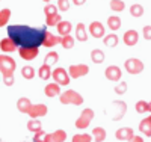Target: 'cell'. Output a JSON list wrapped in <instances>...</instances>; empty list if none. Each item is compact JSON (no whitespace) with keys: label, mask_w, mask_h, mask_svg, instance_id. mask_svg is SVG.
I'll use <instances>...</instances> for the list:
<instances>
[{"label":"cell","mask_w":151,"mask_h":142,"mask_svg":"<svg viewBox=\"0 0 151 142\" xmlns=\"http://www.w3.org/2000/svg\"><path fill=\"white\" fill-rule=\"evenodd\" d=\"M110 9L115 12H122L125 9V3L122 0H110Z\"/></svg>","instance_id":"obj_33"},{"label":"cell","mask_w":151,"mask_h":142,"mask_svg":"<svg viewBox=\"0 0 151 142\" xmlns=\"http://www.w3.org/2000/svg\"><path fill=\"white\" fill-rule=\"evenodd\" d=\"M68 76L71 79H79L82 76H86L89 73V67L86 63H77V65H70V70H68Z\"/></svg>","instance_id":"obj_7"},{"label":"cell","mask_w":151,"mask_h":142,"mask_svg":"<svg viewBox=\"0 0 151 142\" xmlns=\"http://www.w3.org/2000/svg\"><path fill=\"white\" fill-rule=\"evenodd\" d=\"M144 12H145V11H144V6L139 5V3H134V5L130 6V15H133V17H136V18L142 17Z\"/></svg>","instance_id":"obj_28"},{"label":"cell","mask_w":151,"mask_h":142,"mask_svg":"<svg viewBox=\"0 0 151 142\" xmlns=\"http://www.w3.org/2000/svg\"><path fill=\"white\" fill-rule=\"evenodd\" d=\"M44 14H45V17H50V15H53V14H58V6H55V5H52V3L45 5Z\"/></svg>","instance_id":"obj_39"},{"label":"cell","mask_w":151,"mask_h":142,"mask_svg":"<svg viewBox=\"0 0 151 142\" xmlns=\"http://www.w3.org/2000/svg\"><path fill=\"white\" fill-rule=\"evenodd\" d=\"M118 95H122V94H125L127 92V82H119L116 86H115V89H113Z\"/></svg>","instance_id":"obj_38"},{"label":"cell","mask_w":151,"mask_h":142,"mask_svg":"<svg viewBox=\"0 0 151 142\" xmlns=\"http://www.w3.org/2000/svg\"><path fill=\"white\" fill-rule=\"evenodd\" d=\"M11 18V9H2L0 11V27H3V26H6V23L9 21Z\"/></svg>","instance_id":"obj_32"},{"label":"cell","mask_w":151,"mask_h":142,"mask_svg":"<svg viewBox=\"0 0 151 142\" xmlns=\"http://www.w3.org/2000/svg\"><path fill=\"white\" fill-rule=\"evenodd\" d=\"M124 67L129 74H139L144 71V62L136 58H130L124 62Z\"/></svg>","instance_id":"obj_5"},{"label":"cell","mask_w":151,"mask_h":142,"mask_svg":"<svg viewBox=\"0 0 151 142\" xmlns=\"http://www.w3.org/2000/svg\"><path fill=\"white\" fill-rule=\"evenodd\" d=\"M91 136L94 138L95 142H103V141H106L107 133H106V130H104L103 127H94V130H92V135H91Z\"/></svg>","instance_id":"obj_22"},{"label":"cell","mask_w":151,"mask_h":142,"mask_svg":"<svg viewBox=\"0 0 151 142\" xmlns=\"http://www.w3.org/2000/svg\"><path fill=\"white\" fill-rule=\"evenodd\" d=\"M38 53H40L38 47H20L18 48V55L24 61H33L38 56Z\"/></svg>","instance_id":"obj_8"},{"label":"cell","mask_w":151,"mask_h":142,"mask_svg":"<svg viewBox=\"0 0 151 142\" xmlns=\"http://www.w3.org/2000/svg\"><path fill=\"white\" fill-rule=\"evenodd\" d=\"M124 44L125 45H129V47H133V45H136L137 44V41H139V33H137L136 30H133V29H130V30H127L124 33Z\"/></svg>","instance_id":"obj_12"},{"label":"cell","mask_w":151,"mask_h":142,"mask_svg":"<svg viewBox=\"0 0 151 142\" xmlns=\"http://www.w3.org/2000/svg\"><path fill=\"white\" fill-rule=\"evenodd\" d=\"M58 9L62 12H67L70 9V0H58Z\"/></svg>","instance_id":"obj_41"},{"label":"cell","mask_w":151,"mask_h":142,"mask_svg":"<svg viewBox=\"0 0 151 142\" xmlns=\"http://www.w3.org/2000/svg\"><path fill=\"white\" fill-rule=\"evenodd\" d=\"M76 38L82 43H86L88 41V33H86V26L83 23H79L76 26Z\"/></svg>","instance_id":"obj_18"},{"label":"cell","mask_w":151,"mask_h":142,"mask_svg":"<svg viewBox=\"0 0 151 142\" xmlns=\"http://www.w3.org/2000/svg\"><path fill=\"white\" fill-rule=\"evenodd\" d=\"M73 3H74L76 6H82V5L86 3V0H73Z\"/></svg>","instance_id":"obj_44"},{"label":"cell","mask_w":151,"mask_h":142,"mask_svg":"<svg viewBox=\"0 0 151 142\" xmlns=\"http://www.w3.org/2000/svg\"><path fill=\"white\" fill-rule=\"evenodd\" d=\"M133 136H134V133H133L132 127H121V128H118L116 133H115V138L118 141H130Z\"/></svg>","instance_id":"obj_13"},{"label":"cell","mask_w":151,"mask_h":142,"mask_svg":"<svg viewBox=\"0 0 151 142\" xmlns=\"http://www.w3.org/2000/svg\"><path fill=\"white\" fill-rule=\"evenodd\" d=\"M121 24H122V21L118 15H110L107 18V26H109L110 30H118L121 27Z\"/></svg>","instance_id":"obj_24"},{"label":"cell","mask_w":151,"mask_h":142,"mask_svg":"<svg viewBox=\"0 0 151 142\" xmlns=\"http://www.w3.org/2000/svg\"><path fill=\"white\" fill-rule=\"evenodd\" d=\"M142 36H144V40H147V41L151 40V26H145V27L142 29Z\"/></svg>","instance_id":"obj_42"},{"label":"cell","mask_w":151,"mask_h":142,"mask_svg":"<svg viewBox=\"0 0 151 142\" xmlns=\"http://www.w3.org/2000/svg\"><path fill=\"white\" fill-rule=\"evenodd\" d=\"M91 61L94 63H101L104 61V53H103V50H100V48H94L91 51Z\"/></svg>","instance_id":"obj_27"},{"label":"cell","mask_w":151,"mask_h":142,"mask_svg":"<svg viewBox=\"0 0 151 142\" xmlns=\"http://www.w3.org/2000/svg\"><path fill=\"white\" fill-rule=\"evenodd\" d=\"M104 76H106V79L110 80V82H118V80H121L122 71H121V68L118 65H109L104 70Z\"/></svg>","instance_id":"obj_9"},{"label":"cell","mask_w":151,"mask_h":142,"mask_svg":"<svg viewBox=\"0 0 151 142\" xmlns=\"http://www.w3.org/2000/svg\"><path fill=\"white\" fill-rule=\"evenodd\" d=\"M129 142H144V139H142V136H136V135H134Z\"/></svg>","instance_id":"obj_43"},{"label":"cell","mask_w":151,"mask_h":142,"mask_svg":"<svg viewBox=\"0 0 151 142\" xmlns=\"http://www.w3.org/2000/svg\"><path fill=\"white\" fill-rule=\"evenodd\" d=\"M48 109L45 105H32L27 115L32 118V120H36V118H40V117H44V115H47Z\"/></svg>","instance_id":"obj_11"},{"label":"cell","mask_w":151,"mask_h":142,"mask_svg":"<svg viewBox=\"0 0 151 142\" xmlns=\"http://www.w3.org/2000/svg\"><path fill=\"white\" fill-rule=\"evenodd\" d=\"M59 61V55H58V51H48V53L45 55V59H44V63L48 67H52L55 65V63Z\"/></svg>","instance_id":"obj_26"},{"label":"cell","mask_w":151,"mask_h":142,"mask_svg":"<svg viewBox=\"0 0 151 142\" xmlns=\"http://www.w3.org/2000/svg\"><path fill=\"white\" fill-rule=\"evenodd\" d=\"M59 100L62 105H74V106H82L83 105V97L79 94L73 91V89H68V91L62 92L59 95Z\"/></svg>","instance_id":"obj_3"},{"label":"cell","mask_w":151,"mask_h":142,"mask_svg":"<svg viewBox=\"0 0 151 142\" xmlns=\"http://www.w3.org/2000/svg\"><path fill=\"white\" fill-rule=\"evenodd\" d=\"M67 139V133L64 130H56L53 133H47L45 142H64Z\"/></svg>","instance_id":"obj_17"},{"label":"cell","mask_w":151,"mask_h":142,"mask_svg":"<svg viewBox=\"0 0 151 142\" xmlns=\"http://www.w3.org/2000/svg\"><path fill=\"white\" fill-rule=\"evenodd\" d=\"M60 21H62V17H60V14H53V15L47 17V20H45V24H47V26H58V23H60Z\"/></svg>","instance_id":"obj_36"},{"label":"cell","mask_w":151,"mask_h":142,"mask_svg":"<svg viewBox=\"0 0 151 142\" xmlns=\"http://www.w3.org/2000/svg\"><path fill=\"white\" fill-rule=\"evenodd\" d=\"M103 43H104L106 47H116L118 43H119L118 35H115V33H109V35H106V36L103 38Z\"/></svg>","instance_id":"obj_25"},{"label":"cell","mask_w":151,"mask_h":142,"mask_svg":"<svg viewBox=\"0 0 151 142\" xmlns=\"http://www.w3.org/2000/svg\"><path fill=\"white\" fill-rule=\"evenodd\" d=\"M112 106L115 107V110H116V113H113V115H112V120H113V121H119V120H122V117L125 115V110H127V105H125V101H121V100H118V101H112Z\"/></svg>","instance_id":"obj_10"},{"label":"cell","mask_w":151,"mask_h":142,"mask_svg":"<svg viewBox=\"0 0 151 142\" xmlns=\"http://www.w3.org/2000/svg\"><path fill=\"white\" fill-rule=\"evenodd\" d=\"M73 142H92V136L88 133H80V135H74Z\"/></svg>","instance_id":"obj_35"},{"label":"cell","mask_w":151,"mask_h":142,"mask_svg":"<svg viewBox=\"0 0 151 142\" xmlns=\"http://www.w3.org/2000/svg\"><path fill=\"white\" fill-rule=\"evenodd\" d=\"M58 43H60V36H56V35L50 33V32L47 30V32L44 33L42 44H41V45H44V47H53V45H56Z\"/></svg>","instance_id":"obj_16"},{"label":"cell","mask_w":151,"mask_h":142,"mask_svg":"<svg viewBox=\"0 0 151 142\" xmlns=\"http://www.w3.org/2000/svg\"><path fill=\"white\" fill-rule=\"evenodd\" d=\"M0 48H2L3 53H12V51L17 50V44L12 41L9 36H6V38H3V40L0 41Z\"/></svg>","instance_id":"obj_15"},{"label":"cell","mask_w":151,"mask_h":142,"mask_svg":"<svg viewBox=\"0 0 151 142\" xmlns=\"http://www.w3.org/2000/svg\"><path fill=\"white\" fill-rule=\"evenodd\" d=\"M44 94L47 97H56V95H60V86L58 83H48L44 89Z\"/></svg>","instance_id":"obj_19"},{"label":"cell","mask_w":151,"mask_h":142,"mask_svg":"<svg viewBox=\"0 0 151 142\" xmlns=\"http://www.w3.org/2000/svg\"><path fill=\"white\" fill-rule=\"evenodd\" d=\"M60 44L64 48H73L74 47V38L71 35H65V36H60Z\"/></svg>","instance_id":"obj_30"},{"label":"cell","mask_w":151,"mask_h":142,"mask_svg":"<svg viewBox=\"0 0 151 142\" xmlns=\"http://www.w3.org/2000/svg\"><path fill=\"white\" fill-rule=\"evenodd\" d=\"M45 32V27H30L24 24H14L8 27V35L17 47H40Z\"/></svg>","instance_id":"obj_1"},{"label":"cell","mask_w":151,"mask_h":142,"mask_svg":"<svg viewBox=\"0 0 151 142\" xmlns=\"http://www.w3.org/2000/svg\"><path fill=\"white\" fill-rule=\"evenodd\" d=\"M44 2H47V3H48V2H50V0H44Z\"/></svg>","instance_id":"obj_46"},{"label":"cell","mask_w":151,"mask_h":142,"mask_svg":"<svg viewBox=\"0 0 151 142\" xmlns=\"http://www.w3.org/2000/svg\"><path fill=\"white\" fill-rule=\"evenodd\" d=\"M139 132H142L144 136H151V115L141 121V124H139Z\"/></svg>","instance_id":"obj_20"},{"label":"cell","mask_w":151,"mask_h":142,"mask_svg":"<svg viewBox=\"0 0 151 142\" xmlns=\"http://www.w3.org/2000/svg\"><path fill=\"white\" fill-rule=\"evenodd\" d=\"M148 112H151V101L148 103Z\"/></svg>","instance_id":"obj_45"},{"label":"cell","mask_w":151,"mask_h":142,"mask_svg":"<svg viewBox=\"0 0 151 142\" xmlns=\"http://www.w3.org/2000/svg\"><path fill=\"white\" fill-rule=\"evenodd\" d=\"M21 76H23L26 80L33 79V77H35V70H33V67H30V65L23 67V68H21Z\"/></svg>","instance_id":"obj_31"},{"label":"cell","mask_w":151,"mask_h":142,"mask_svg":"<svg viewBox=\"0 0 151 142\" xmlns=\"http://www.w3.org/2000/svg\"><path fill=\"white\" fill-rule=\"evenodd\" d=\"M89 33L94 38H103L104 36V26L100 21H92L89 24Z\"/></svg>","instance_id":"obj_14"},{"label":"cell","mask_w":151,"mask_h":142,"mask_svg":"<svg viewBox=\"0 0 151 142\" xmlns=\"http://www.w3.org/2000/svg\"><path fill=\"white\" fill-rule=\"evenodd\" d=\"M45 139H47V133L42 132V130L36 132V133L33 135V142H45Z\"/></svg>","instance_id":"obj_40"},{"label":"cell","mask_w":151,"mask_h":142,"mask_svg":"<svg viewBox=\"0 0 151 142\" xmlns=\"http://www.w3.org/2000/svg\"><path fill=\"white\" fill-rule=\"evenodd\" d=\"M136 112H137V113H145V112H148V103L144 101V100H139V101L136 103Z\"/></svg>","instance_id":"obj_37"},{"label":"cell","mask_w":151,"mask_h":142,"mask_svg":"<svg viewBox=\"0 0 151 142\" xmlns=\"http://www.w3.org/2000/svg\"><path fill=\"white\" fill-rule=\"evenodd\" d=\"M71 29H73V24L70 21H64L62 20L60 23H58V32L59 35L65 36V35H70L71 33Z\"/></svg>","instance_id":"obj_23"},{"label":"cell","mask_w":151,"mask_h":142,"mask_svg":"<svg viewBox=\"0 0 151 142\" xmlns=\"http://www.w3.org/2000/svg\"><path fill=\"white\" fill-rule=\"evenodd\" d=\"M17 68L15 61L9 55H0V71L3 74V83L6 86L14 85V71Z\"/></svg>","instance_id":"obj_2"},{"label":"cell","mask_w":151,"mask_h":142,"mask_svg":"<svg viewBox=\"0 0 151 142\" xmlns=\"http://www.w3.org/2000/svg\"><path fill=\"white\" fill-rule=\"evenodd\" d=\"M38 76H40L42 80H48L50 77H52V73H50V67L45 65V63H42L41 68L38 70Z\"/></svg>","instance_id":"obj_29"},{"label":"cell","mask_w":151,"mask_h":142,"mask_svg":"<svg viewBox=\"0 0 151 142\" xmlns=\"http://www.w3.org/2000/svg\"><path fill=\"white\" fill-rule=\"evenodd\" d=\"M30 106H32V103H30V100L26 98V97H21V98H18V101H17V109H18L21 113H27L29 109H30Z\"/></svg>","instance_id":"obj_21"},{"label":"cell","mask_w":151,"mask_h":142,"mask_svg":"<svg viewBox=\"0 0 151 142\" xmlns=\"http://www.w3.org/2000/svg\"><path fill=\"white\" fill-rule=\"evenodd\" d=\"M41 127H42V124H41V121L40 120H30L29 123H27V130L29 132H40L41 130Z\"/></svg>","instance_id":"obj_34"},{"label":"cell","mask_w":151,"mask_h":142,"mask_svg":"<svg viewBox=\"0 0 151 142\" xmlns=\"http://www.w3.org/2000/svg\"><path fill=\"white\" fill-rule=\"evenodd\" d=\"M92 120H94V110L92 109H83L80 117L77 118V121H76V127H77L79 130H83V128H86L91 124Z\"/></svg>","instance_id":"obj_4"},{"label":"cell","mask_w":151,"mask_h":142,"mask_svg":"<svg viewBox=\"0 0 151 142\" xmlns=\"http://www.w3.org/2000/svg\"><path fill=\"white\" fill-rule=\"evenodd\" d=\"M52 77H53L55 83H58L59 86H60V85H64V86H65V85L70 83V76H68V71H67L65 68L58 67L56 70H53Z\"/></svg>","instance_id":"obj_6"}]
</instances>
